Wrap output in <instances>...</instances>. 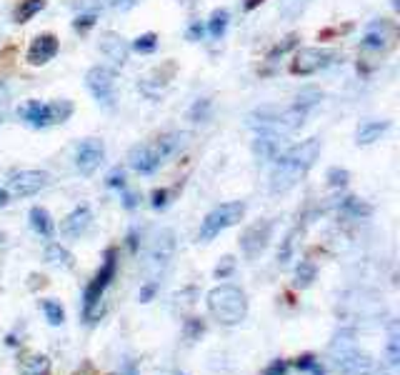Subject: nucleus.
Returning <instances> with one entry per match:
<instances>
[{
  "label": "nucleus",
  "mask_w": 400,
  "mask_h": 375,
  "mask_svg": "<svg viewBox=\"0 0 400 375\" xmlns=\"http://www.w3.org/2000/svg\"><path fill=\"white\" fill-rule=\"evenodd\" d=\"M343 210H348L350 215H371V208L365 203H360L358 198H346L343 200Z\"/></svg>",
  "instance_id": "32"
},
{
  "label": "nucleus",
  "mask_w": 400,
  "mask_h": 375,
  "mask_svg": "<svg viewBox=\"0 0 400 375\" xmlns=\"http://www.w3.org/2000/svg\"><path fill=\"white\" fill-rule=\"evenodd\" d=\"M101 50L108 55V58L113 60V63H118V66H123L128 60V43L123 41V38L118 36V33H113V30H105L101 36Z\"/></svg>",
  "instance_id": "16"
},
{
  "label": "nucleus",
  "mask_w": 400,
  "mask_h": 375,
  "mask_svg": "<svg viewBox=\"0 0 400 375\" xmlns=\"http://www.w3.org/2000/svg\"><path fill=\"white\" fill-rule=\"evenodd\" d=\"M395 28L388 23V20H376L371 28L365 30L363 38V48L365 50H385L393 43Z\"/></svg>",
  "instance_id": "15"
},
{
  "label": "nucleus",
  "mask_w": 400,
  "mask_h": 375,
  "mask_svg": "<svg viewBox=\"0 0 400 375\" xmlns=\"http://www.w3.org/2000/svg\"><path fill=\"white\" fill-rule=\"evenodd\" d=\"M85 85L88 90L93 93L96 101H101L103 105H113L115 103V75L113 71H108V68H90L88 75H85Z\"/></svg>",
  "instance_id": "8"
},
{
  "label": "nucleus",
  "mask_w": 400,
  "mask_h": 375,
  "mask_svg": "<svg viewBox=\"0 0 400 375\" xmlns=\"http://www.w3.org/2000/svg\"><path fill=\"white\" fill-rule=\"evenodd\" d=\"M6 205H8V193L0 188V208H6Z\"/></svg>",
  "instance_id": "46"
},
{
  "label": "nucleus",
  "mask_w": 400,
  "mask_h": 375,
  "mask_svg": "<svg viewBox=\"0 0 400 375\" xmlns=\"http://www.w3.org/2000/svg\"><path fill=\"white\" fill-rule=\"evenodd\" d=\"M188 133H168V135H161L153 143V148L158 150V155H161V161H168L170 155H175V153H180V150L186 148L188 145Z\"/></svg>",
  "instance_id": "18"
},
{
  "label": "nucleus",
  "mask_w": 400,
  "mask_h": 375,
  "mask_svg": "<svg viewBox=\"0 0 400 375\" xmlns=\"http://www.w3.org/2000/svg\"><path fill=\"white\" fill-rule=\"evenodd\" d=\"M318 155H320V140L318 138L300 140L298 145L278 155L273 173H270V193L278 196V193H288L290 188H295L300 178L313 168V163L318 161Z\"/></svg>",
  "instance_id": "1"
},
{
  "label": "nucleus",
  "mask_w": 400,
  "mask_h": 375,
  "mask_svg": "<svg viewBox=\"0 0 400 375\" xmlns=\"http://www.w3.org/2000/svg\"><path fill=\"white\" fill-rule=\"evenodd\" d=\"M43 8H45V0H20V6L15 8V23H28Z\"/></svg>",
  "instance_id": "24"
},
{
  "label": "nucleus",
  "mask_w": 400,
  "mask_h": 375,
  "mask_svg": "<svg viewBox=\"0 0 400 375\" xmlns=\"http://www.w3.org/2000/svg\"><path fill=\"white\" fill-rule=\"evenodd\" d=\"M115 270H118V253H115V248H108L105 250V260H103L101 270L96 273V278L90 280V286L85 288V295H83V316H85V321H96V310H98V305H101L103 295H105L108 286L113 283Z\"/></svg>",
  "instance_id": "3"
},
{
  "label": "nucleus",
  "mask_w": 400,
  "mask_h": 375,
  "mask_svg": "<svg viewBox=\"0 0 400 375\" xmlns=\"http://www.w3.org/2000/svg\"><path fill=\"white\" fill-rule=\"evenodd\" d=\"M398 363H400V325L393 321L388 330V365L390 368H398Z\"/></svg>",
  "instance_id": "23"
},
{
  "label": "nucleus",
  "mask_w": 400,
  "mask_h": 375,
  "mask_svg": "<svg viewBox=\"0 0 400 375\" xmlns=\"http://www.w3.org/2000/svg\"><path fill=\"white\" fill-rule=\"evenodd\" d=\"M273 235V221H258L251 228H245L240 235V248L248 258H258L268 248V240Z\"/></svg>",
  "instance_id": "9"
},
{
  "label": "nucleus",
  "mask_w": 400,
  "mask_h": 375,
  "mask_svg": "<svg viewBox=\"0 0 400 375\" xmlns=\"http://www.w3.org/2000/svg\"><path fill=\"white\" fill-rule=\"evenodd\" d=\"M135 196H131V193H126V198H123V205H126V208H135Z\"/></svg>",
  "instance_id": "44"
},
{
  "label": "nucleus",
  "mask_w": 400,
  "mask_h": 375,
  "mask_svg": "<svg viewBox=\"0 0 400 375\" xmlns=\"http://www.w3.org/2000/svg\"><path fill=\"white\" fill-rule=\"evenodd\" d=\"M316 280V265L311 260H303L295 270V288H308Z\"/></svg>",
  "instance_id": "28"
},
{
  "label": "nucleus",
  "mask_w": 400,
  "mask_h": 375,
  "mask_svg": "<svg viewBox=\"0 0 400 375\" xmlns=\"http://www.w3.org/2000/svg\"><path fill=\"white\" fill-rule=\"evenodd\" d=\"M295 43H298V36H288L286 41L281 43V45H275V48L270 50V53H268V60H275V58H278V55H286L290 48H295Z\"/></svg>",
  "instance_id": "33"
},
{
  "label": "nucleus",
  "mask_w": 400,
  "mask_h": 375,
  "mask_svg": "<svg viewBox=\"0 0 400 375\" xmlns=\"http://www.w3.org/2000/svg\"><path fill=\"white\" fill-rule=\"evenodd\" d=\"M263 3V0H245V10H253V8H258Z\"/></svg>",
  "instance_id": "45"
},
{
  "label": "nucleus",
  "mask_w": 400,
  "mask_h": 375,
  "mask_svg": "<svg viewBox=\"0 0 400 375\" xmlns=\"http://www.w3.org/2000/svg\"><path fill=\"white\" fill-rule=\"evenodd\" d=\"M348 180H350V173L346 168H330L328 170V183L333 188H343V185H348Z\"/></svg>",
  "instance_id": "30"
},
{
  "label": "nucleus",
  "mask_w": 400,
  "mask_h": 375,
  "mask_svg": "<svg viewBox=\"0 0 400 375\" xmlns=\"http://www.w3.org/2000/svg\"><path fill=\"white\" fill-rule=\"evenodd\" d=\"M40 308H43V313H45V318H48L50 325H63V321H66V310H63V305H60L58 300H43Z\"/></svg>",
  "instance_id": "27"
},
{
  "label": "nucleus",
  "mask_w": 400,
  "mask_h": 375,
  "mask_svg": "<svg viewBox=\"0 0 400 375\" xmlns=\"http://www.w3.org/2000/svg\"><path fill=\"white\" fill-rule=\"evenodd\" d=\"M138 0H105V6L115 8V10H131Z\"/></svg>",
  "instance_id": "39"
},
{
  "label": "nucleus",
  "mask_w": 400,
  "mask_h": 375,
  "mask_svg": "<svg viewBox=\"0 0 400 375\" xmlns=\"http://www.w3.org/2000/svg\"><path fill=\"white\" fill-rule=\"evenodd\" d=\"M20 373L23 375H48L50 373V360L45 355H28L20 363Z\"/></svg>",
  "instance_id": "22"
},
{
  "label": "nucleus",
  "mask_w": 400,
  "mask_h": 375,
  "mask_svg": "<svg viewBox=\"0 0 400 375\" xmlns=\"http://www.w3.org/2000/svg\"><path fill=\"white\" fill-rule=\"evenodd\" d=\"M90 226H93V213H90V208L88 205H78V208L66 215L60 230L66 233L68 238H80V235H85V233L90 230Z\"/></svg>",
  "instance_id": "14"
},
{
  "label": "nucleus",
  "mask_w": 400,
  "mask_h": 375,
  "mask_svg": "<svg viewBox=\"0 0 400 375\" xmlns=\"http://www.w3.org/2000/svg\"><path fill=\"white\" fill-rule=\"evenodd\" d=\"M96 20H98V13H80L78 18L73 20V28L78 30V33H85V30H90L96 25Z\"/></svg>",
  "instance_id": "31"
},
{
  "label": "nucleus",
  "mask_w": 400,
  "mask_h": 375,
  "mask_svg": "<svg viewBox=\"0 0 400 375\" xmlns=\"http://www.w3.org/2000/svg\"><path fill=\"white\" fill-rule=\"evenodd\" d=\"M156 283H150V286H145L143 291H140V300H143V303H148L150 298H153V293H156Z\"/></svg>",
  "instance_id": "43"
},
{
  "label": "nucleus",
  "mask_w": 400,
  "mask_h": 375,
  "mask_svg": "<svg viewBox=\"0 0 400 375\" xmlns=\"http://www.w3.org/2000/svg\"><path fill=\"white\" fill-rule=\"evenodd\" d=\"M228 20H230V15H228L225 8H218V10H213V15H210V23H208L210 36L223 38V33H225V28H228Z\"/></svg>",
  "instance_id": "26"
},
{
  "label": "nucleus",
  "mask_w": 400,
  "mask_h": 375,
  "mask_svg": "<svg viewBox=\"0 0 400 375\" xmlns=\"http://www.w3.org/2000/svg\"><path fill=\"white\" fill-rule=\"evenodd\" d=\"M316 363H318V360L313 355H303V358H298V363H295V365H298V370H313V365H316Z\"/></svg>",
  "instance_id": "42"
},
{
  "label": "nucleus",
  "mask_w": 400,
  "mask_h": 375,
  "mask_svg": "<svg viewBox=\"0 0 400 375\" xmlns=\"http://www.w3.org/2000/svg\"><path fill=\"white\" fill-rule=\"evenodd\" d=\"M6 113H8V85L0 83V123H3Z\"/></svg>",
  "instance_id": "38"
},
{
  "label": "nucleus",
  "mask_w": 400,
  "mask_h": 375,
  "mask_svg": "<svg viewBox=\"0 0 400 375\" xmlns=\"http://www.w3.org/2000/svg\"><path fill=\"white\" fill-rule=\"evenodd\" d=\"M168 198H170V193H168L165 188H161V191H153V200L150 203H153V208L156 210H163V208H168V203H170Z\"/></svg>",
  "instance_id": "36"
},
{
  "label": "nucleus",
  "mask_w": 400,
  "mask_h": 375,
  "mask_svg": "<svg viewBox=\"0 0 400 375\" xmlns=\"http://www.w3.org/2000/svg\"><path fill=\"white\" fill-rule=\"evenodd\" d=\"M50 175L43 173V170H15L8 178V185H10V193L18 198H30L40 193L43 188H48Z\"/></svg>",
  "instance_id": "7"
},
{
  "label": "nucleus",
  "mask_w": 400,
  "mask_h": 375,
  "mask_svg": "<svg viewBox=\"0 0 400 375\" xmlns=\"http://www.w3.org/2000/svg\"><path fill=\"white\" fill-rule=\"evenodd\" d=\"M281 143H283V135L263 131V133H258L253 150H255V155L260 161H275V158L281 155Z\"/></svg>",
  "instance_id": "17"
},
{
  "label": "nucleus",
  "mask_w": 400,
  "mask_h": 375,
  "mask_svg": "<svg viewBox=\"0 0 400 375\" xmlns=\"http://www.w3.org/2000/svg\"><path fill=\"white\" fill-rule=\"evenodd\" d=\"M311 373H313V375H323V370L318 368V363H316V365H313V370H311Z\"/></svg>",
  "instance_id": "47"
},
{
  "label": "nucleus",
  "mask_w": 400,
  "mask_h": 375,
  "mask_svg": "<svg viewBox=\"0 0 400 375\" xmlns=\"http://www.w3.org/2000/svg\"><path fill=\"white\" fill-rule=\"evenodd\" d=\"M393 8L398 10V8H400V0H393Z\"/></svg>",
  "instance_id": "48"
},
{
  "label": "nucleus",
  "mask_w": 400,
  "mask_h": 375,
  "mask_svg": "<svg viewBox=\"0 0 400 375\" xmlns=\"http://www.w3.org/2000/svg\"><path fill=\"white\" fill-rule=\"evenodd\" d=\"M388 128H390L388 120H368V123H363L358 128L355 140H358V145H371V143H376L378 138L388 131Z\"/></svg>",
  "instance_id": "19"
},
{
  "label": "nucleus",
  "mask_w": 400,
  "mask_h": 375,
  "mask_svg": "<svg viewBox=\"0 0 400 375\" xmlns=\"http://www.w3.org/2000/svg\"><path fill=\"white\" fill-rule=\"evenodd\" d=\"M3 240H6V233H3V230H0V243H3Z\"/></svg>",
  "instance_id": "49"
},
{
  "label": "nucleus",
  "mask_w": 400,
  "mask_h": 375,
  "mask_svg": "<svg viewBox=\"0 0 400 375\" xmlns=\"http://www.w3.org/2000/svg\"><path fill=\"white\" fill-rule=\"evenodd\" d=\"M55 53H58V38H55L53 33H43V36H38L36 41H33V45H30L28 63L30 66H45L48 60L55 58Z\"/></svg>",
  "instance_id": "13"
},
{
  "label": "nucleus",
  "mask_w": 400,
  "mask_h": 375,
  "mask_svg": "<svg viewBox=\"0 0 400 375\" xmlns=\"http://www.w3.org/2000/svg\"><path fill=\"white\" fill-rule=\"evenodd\" d=\"M128 163H131V168L138 170V173L150 175L161 168L163 161H161V155H158V150L153 148V143H150V145H135V148L128 153Z\"/></svg>",
  "instance_id": "12"
},
{
  "label": "nucleus",
  "mask_w": 400,
  "mask_h": 375,
  "mask_svg": "<svg viewBox=\"0 0 400 375\" xmlns=\"http://www.w3.org/2000/svg\"><path fill=\"white\" fill-rule=\"evenodd\" d=\"M173 250H175V240H173V230H161L150 245V253H148V268L153 273H161L165 268L170 258H173Z\"/></svg>",
  "instance_id": "11"
},
{
  "label": "nucleus",
  "mask_w": 400,
  "mask_h": 375,
  "mask_svg": "<svg viewBox=\"0 0 400 375\" xmlns=\"http://www.w3.org/2000/svg\"><path fill=\"white\" fill-rule=\"evenodd\" d=\"M105 183L110 185V188H126V173H123L120 168H115V170H110V175L105 178Z\"/></svg>",
  "instance_id": "35"
},
{
  "label": "nucleus",
  "mask_w": 400,
  "mask_h": 375,
  "mask_svg": "<svg viewBox=\"0 0 400 375\" xmlns=\"http://www.w3.org/2000/svg\"><path fill=\"white\" fill-rule=\"evenodd\" d=\"M323 101V93L316 88H308V90H300L298 96H295V108H300V110H305V113H311V108H316L318 103Z\"/></svg>",
  "instance_id": "25"
},
{
  "label": "nucleus",
  "mask_w": 400,
  "mask_h": 375,
  "mask_svg": "<svg viewBox=\"0 0 400 375\" xmlns=\"http://www.w3.org/2000/svg\"><path fill=\"white\" fill-rule=\"evenodd\" d=\"M18 115L30 128H50V125L66 123V120L71 118L73 103L71 101H53V103L28 101L18 110Z\"/></svg>",
  "instance_id": "4"
},
{
  "label": "nucleus",
  "mask_w": 400,
  "mask_h": 375,
  "mask_svg": "<svg viewBox=\"0 0 400 375\" xmlns=\"http://www.w3.org/2000/svg\"><path fill=\"white\" fill-rule=\"evenodd\" d=\"M133 48H135L138 53H153V50L158 48V36L156 33H145V36H140L133 43Z\"/></svg>",
  "instance_id": "29"
},
{
  "label": "nucleus",
  "mask_w": 400,
  "mask_h": 375,
  "mask_svg": "<svg viewBox=\"0 0 400 375\" xmlns=\"http://www.w3.org/2000/svg\"><path fill=\"white\" fill-rule=\"evenodd\" d=\"M103 158H105V145L98 138H88L75 150V168L80 175H93L101 168Z\"/></svg>",
  "instance_id": "10"
},
{
  "label": "nucleus",
  "mask_w": 400,
  "mask_h": 375,
  "mask_svg": "<svg viewBox=\"0 0 400 375\" xmlns=\"http://www.w3.org/2000/svg\"><path fill=\"white\" fill-rule=\"evenodd\" d=\"M286 370H288L286 360H275V363L270 365L268 370H265V375H286Z\"/></svg>",
  "instance_id": "40"
},
{
  "label": "nucleus",
  "mask_w": 400,
  "mask_h": 375,
  "mask_svg": "<svg viewBox=\"0 0 400 375\" xmlns=\"http://www.w3.org/2000/svg\"><path fill=\"white\" fill-rule=\"evenodd\" d=\"M45 263H50L53 268H63V270H73L75 265V258L68 248H63L60 243H50L45 248Z\"/></svg>",
  "instance_id": "20"
},
{
  "label": "nucleus",
  "mask_w": 400,
  "mask_h": 375,
  "mask_svg": "<svg viewBox=\"0 0 400 375\" xmlns=\"http://www.w3.org/2000/svg\"><path fill=\"white\" fill-rule=\"evenodd\" d=\"M243 215H245V203L240 200L223 203V205H218V208L205 215V221L200 223V230H198V240H200V243H210V240L218 238L223 230L238 226Z\"/></svg>",
  "instance_id": "5"
},
{
  "label": "nucleus",
  "mask_w": 400,
  "mask_h": 375,
  "mask_svg": "<svg viewBox=\"0 0 400 375\" xmlns=\"http://www.w3.org/2000/svg\"><path fill=\"white\" fill-rule=\"evenodd\" d=\"M30 228L38 233V235H43V238H50L55 230L53 226V218H50V213L45 208H40V205H36V208H30Z\"/></svg>",
  "instance_id": "21"
},
{
  "label": "nucleus",
  "mask_w": 400,
  "mask_h": 375,
  "mask_svg": "<svg viewBox=\"0 0 400 375\" xmlns=\"http://www.w3.org/2000/svg\"><path fill=\"white\" fill-rule=\"evenodd\" d=\"M208 110H210V101H198L195 105H193V110H191V118L195 120V123H200V120H208Z\"/></svg>",
  "instance_id": "34"
},
{
  "label": "nucleus",
  "mask_w": 400,
  "mask_h": 375,
  "mask_svg": "<svg viewBox=\"0 0 400 375\" xmlns=\"http://www.w3.org/2000/svg\"><path fill=\"white\" fill-rule=\"evenodd\" d=\"M203 33H205V28L200 23H193L191 28H188V38H191V41H200Z\"/></svg>",
  "instance_id": "41"
},
{
  "label": "nucleus",
  "mask_w": 400,
  "mask_h": 375,
  "mask_svg": "<svg viewBox=\"0 0 400 375\" xmlns=\"http://www.w3.org/2000/svg\"><path fill=\"white\" fill-rule=\"evenodd\" d=\"M208 310L210 316L215 318L223 325H238L245 321L248 316V298L238 286H230V283H223V286L213 288L208 293Z\"/></svg>",
  "instance_id": "2"
},
{
  "label": "nucleus",
  "mask_w": 400,
  "mask_h": 375,
  "mask_svg": "<svg viewBox=\"0 0 400 375\" xmlns=\"http://www.w3.org/2000/svg\"><path fill=\"white\" fill-rule=\"evenodd\" d=\"M178 375H183V373H178Z\"/></svg>",
  "instance_id": "50"
},
{
  "label": "nucleus",
  "mask_w": 400,
  "mask_h": 375,
  "mask_svg": "<svg viewBox=\"0 0 400 375\" xmlns=\"http://www.w3.org/2000/svg\"><path fill=\"white\" fill-rule=\"evenodd\" d=\"M341 55L335 50H323V48H303L295 53L293 63H290V73L293 75H313L318 71H325L333 63H338Z\"/></svg>",
  "instance_id": "6"
},
{
  "label": "nucleus",
  "mask_w": 400,
  "mask_h": 375,
  "mask_svg": "<svg viewBox=\"0 0 400 375\" xmlns=\"http://www.w3.org/2000/svg\"><path fill=\"white\" fill-rule=\"evenodd\" d=\"M233 258L228 256V258H223V265H218L215 268V278H225V275H230V270H233Z\"/></svg>",
  "instance_id": "37"
}]
</instances>
